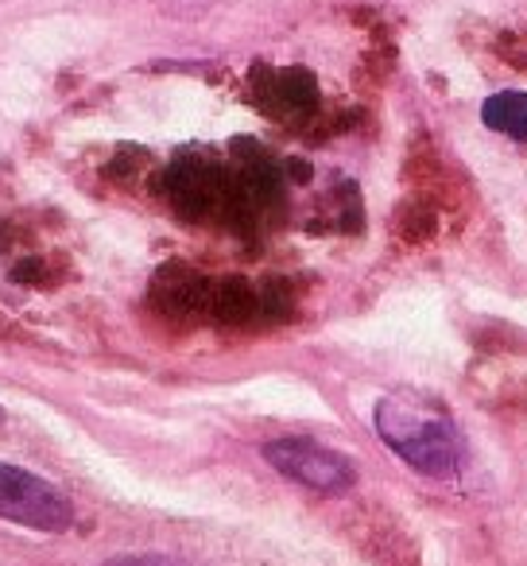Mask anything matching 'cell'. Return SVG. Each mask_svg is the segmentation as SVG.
Here are the masks:
<instances>
[{
    "instance_id": "6",
    "label": "cell",
    "mask_w": 527,
    "mask_h": 566,
    "mask_svg": "<svg viewBox=\"0 0 527 566\" xmlns=\"http://www.w3.org/2000/svg\"><path fill=\"white\" fill-rule=\"evenodd\" d=\"M102 566H179V563H171V558H164V555H117Z\"/></svg>"
},
{
    "instance_id": "2",
    "label": "cell",
    "mask_w": 527,
    "mask_h": 566,
    "mask_svg": "<svg viewBox=\"0 0 527 566\" xmlns=\"http://www.w3.org/2000/svg\"><path fill=\"white\" fill-rule=\"evenodd\" d=\"M0 520L55 535L74 524V504L63 489H55L40 473L0 462Z\"/></svg>"
},
{
    "instance_id": "5",
    "label": "cell",
    "mask_w": 527,
    "mask_h": 566,
    "mask_svg": "<svg viewBox=\"0 0 527 566\" xmlns=\"http://www.w3.org/2000/svg\"><path fill=\"white\" fill-rule=\"evenodd\" d=\"M252 311V292L241 283H225L218 295V315L221 318H244Z\"/></svg>"
},
{
    "instance_id": "7",
    "label": "cell",
    "mask_w": 527,
    "mask_h": 566,
    "mask_svg": "<svg viewBox=\"0 0 527 566\" xmlns=\"http://www.w3.org/2000/svg\"><path fill=\"white\" fill-rule=\"evenodd\" d=\"M0 423H4V408H0Z\"/></svg>"
},
{
    "instance_id": "4",
    "label": "cell",
    "mask_w": 527,
    "mask_h": 566,
    "mask_svg": "<svg viewBox=\"0 0 527 566\" xmlns=\"http://www.w3.org/2000/svg\"><path fill=\"white\" fill-rule=\"evenodd\" d=\"M481 120L493 133L512 136V140H527V94L524 90H500L481 105Z\"/></svg>"
},
{
    "instance_id": "3",
    "label": "cell",
    "mask_w": 527,
    "mask_h": 566,
    "mask_svg": "<svg viewBox=\"0 0 527 566\" xmlns=\"http://www.w3.org/2000/svg\"><path fill=\"white\" fill-rule=\"evenodd\" d=\"M264 462L272 470H280L284 478L299 481V485L315 489V493H349L357 485V465L349 462L341 450H330L315 439H295V434H284V439L264 442Z\"/></svg>"
},
{
    "instance_id": "1",
    "label": "cell",
    "mask_w": 527,
    "mask_h": 566,
    "mask_svg": "<svg viewBox=\"0 0 527 566\" xmlns=\"http://www.w3.org/2000/svg\"><path fill=\"white\" fill-rule=\"evenodd\" d=\"M377 434L423 478H450L462 462V439L450 416L419 396H384L377 403Z\"/></svg>"
}]
</instances>
